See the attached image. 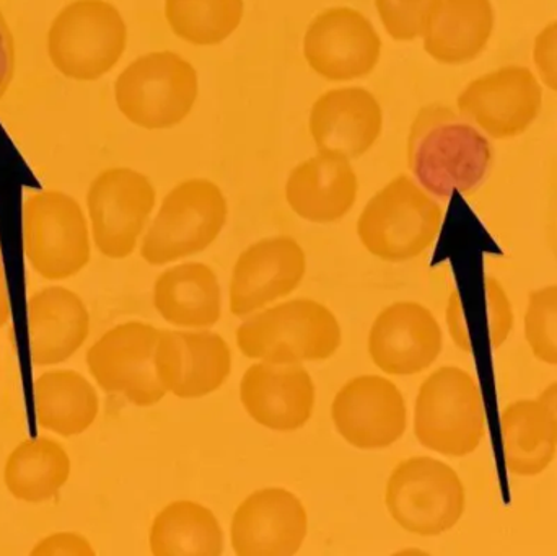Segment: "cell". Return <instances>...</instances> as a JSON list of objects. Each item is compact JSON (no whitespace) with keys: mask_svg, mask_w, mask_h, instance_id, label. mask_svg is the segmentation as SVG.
<instances>
[{"mask_svg":"<svg viewBox=\"0 0 557 556\" xmlns=\"http://www.w3.org/2000/svg\"><path fill=\"white\" fill-rule=\"evenodd\" d=\"M72 460L59 441L48 436L22 441L7 457L3 483L16 502L42 505L67 485Z\"/></svg>","mask_w":557,"mask_h":556,"instance_id":"cell-27","label":"cell"},{"mask_svg":"<svg viewBox=\"0 0 557 556\" xmlns=\"http://www.w3.org/2000/svg\"><path fill=\"white\" fill-rule=\"evenodd\" d=\"M10 302L7 293L5 271H3L2 251H0V329L9 323Z\"/></svg>","mask_w":557,"mask_h":556,"instance_id":"cell-37","label":"cell"},{"mask_svg":"<svg viewBox=\"0 0 557 556\" xmlns=\"http://www.w3.org/2000/svg\"><path fill=\"white\" fill-rule=\"evenodd\" d=\"M228 202L218 183L189 178L170 189L140 242V257L165 267L208 250L224 231Z\"/></svg>","mask_w":557,"mask_h":556,"instance_id":"cell-7","label":"cell"},{"mask_svg":"<svg viewBox=\"0 0 557 556\" xmlns=\"http://www.w3.org/2000/svg\"><path fill=\"white\" fill-rule=\"evenodd\" d=\"M199 97V75L175 51H152L126 65L114 82L120 113L146 131L172 129L191 114Z\"/></svg>","mask_w":557,"mask_h":556,"instance_id":"cell-6","label":"cell"},{"mask_svg":"<svg viewBox=\"0 0 557 556\" xmlns=\"http://www.w3.org/2000/svg\"><path fill=\"white\" fill-rule=\"evenodd\" d=\"M160 329L140 320L120 323L88 348V372L101 391L121 395L131 405L150 408L166 397L156 372Z\"/></svg>","mask_w":557,"mask_h":556,"instance_id":"cell-11","label":"cell"},{"mask_svg":"<svg viewBox=\"0 0 557 556\" xmlns=\"http://www.w3.org/2000/svg\"><path fill=\"white\" fill-rule=\"evenodd\" d=\"M15 67V38H13L12 29H10L2 9H0V100L9 94V88L12 87Z\"/></svg>","mask_w":557,"mask_h":556,"instance_id":"cell-35","label":"cell"},{"mask_svg":"<svg viewBox=\"0 0 557 556\" xmlns=\"http://www.w3.org/2000/svg\"><path fill=\"white\" fill-rule=\"evenodd\" d=\"M156 372L166 394L198 400L214 394L232 374V349L209 330H160Z\"/></svg>","mask_w":557,"mask_h":556,"instance_id":"cell-15","label":"cell"},{"mask_svg":"<svg viewBox=\"0 0 557 556\" xmlns=\"http://www.w3.org/2000/svg\"><path fill=\"white\" fill-rule=\"evenodd\" d=\"M465 120L494 139L522 136L539 120L543 88L523 65H504L471 81L457 98Z\"/></svg>","mask_w":557,"mask_h":556,"instance_id":"cell-13","label":"cell"},{"mask_svg":"<svg viewBox=\"0 0 557 556\" xmlns=\"http://www.w3.org/2000/svg\"><path fill=\"white\" fill-rule=\"evenodd\" d=\"M504 457L512 475L532 479L555 462L557 423L553 411L540 398H520L500 413Z\"/></svg>","mask_w":557,"mask_h":556,"instance_id":"cell-25","label":"cell"},{"mask_svg":"<svg viewBox=\"0 0 557 556\" xmlns=\"http://www.w3.org/2000/svg\"><path fill=\"white\" fill-rule=\"evenodd\" d=\"M373 365L388 375L408 378L428 371L444 349V333L431 309L412 300L385 307L367 339Z\"/></svg>","mask_w":557,"mask_h":556,"instance_id":"cell-17","label":"cell"},{"mask_svg":"<svg viewBox=\"0 0 557 556\" xmlns=\"http://www.w3.org/2000/svg\"><path fill=\"white\" fill-rule=\"evenodd\" d=\"M35 398L39 427L65 440L87 433L100 413L97 388L72 369L42 372L35 382Z\"/></svg>","mask_w":557,"mask_h":556,"instance_id":"cell-26","label":"cell"},{"mask_svg":"<svg viewBox=\"0 0 557 556\" xmlns=\"http://www.w3.org/2000/svg\"><path fill=\"white\" fill-rule=\"evenodd\" d=\"M308 534L304 503L285 489L257 490L235 509L231 544L238 556H292Z\"/></svg>","mask_w":557,"mask_h":556,"instance_id":"cell-18","label":"cell"},{"mask_svg":"<svg viewBox=\"0 0 557 556\" xmlns=\"http://www.w3.org/2000/svg\"><path fill=\"white\" fill-rule=\"evenodd\" d=\"M301 51L308 67L324 81L350 82L375 71L383 41L360 10L331 7L311 20Z\"/></svg>","mask_w":557,"mask_h":556,"instance_id":"cell-12","label":"cell"},{"mask_svg":"<svg viewBox=\"0 0 557 556\" xmlns=\"http://www.w3.org/2000/svg\"><path fill=\"white\" fill-rule=\"evenodd\" d=\"M32 556H95L94 545L78 532L61 531L36 542Z\"/></svg>","mask_w":557,"mask_h":556,"instance_id":"cell-34","label":"cell"},{"mask_svg":"<svg viewBox=\"0 0 557 556\" xmlns=\"http://www.w3.org/2000/svg\"><path fill=\"white\" fill-rule=\"evenodd\" d=\"M235 342L242 355L273 365L323 362L343 343L333 310L313 299H292L245 320Z\"/></svg>","mask_w":557,"mask_h":556,"instance_id":"cell-3","label":"cell"},{"mask_svg":"<svg viewBox=\"0 0 557 556\" xmlns=\"http://www.w3.org/2000/svg\"><path fill=\"white\" fill-rule=\"evenodd\" d=\"M163 13L173 35L183 41L218 46L240 28L245 0H165Z\"/></svg>","mask_w":557,"mask_h":556,"instance_id":"cell-29","label":"cell"},{"mask_svg":"<svg viewBox=\"0 0 557 556\" xmlns=\"http://www.w3.org/2000/svg\"><path fill=\"white\" fill-rule=\"evenodd\" d=\"M444 208L408 175H398L367 201L357 221V237L372 257L405 263L434 247Z\"/></svg>","mask_w":557,"mask_h":556,"instance_id":"cell-2","label":"cell"},{"mask_svg":"<svg viewBox=\"0 0 557 556\" xmlns=\"http://www.w3.org/2000/svg\"><path fill=\"white\" fill-rule=\"evenodd\" d=\"M308 131L318 152L359 159L382 136L383 108L367 88H331L311 104Z\"/></svg>","mask_w":557,"mask_h":556,"instance_id":"cell-20","label":"cell"},{"mask_svg":"<svg viewBox=\"0 0 557 556\" xmlns=\"http://www.w3.org/2000/svg\"><path fill=\"white\" fill-rule=\"evenodd\" d=\"M483 395L473 374L442 366L425 378L416 395L414 436L432 453L463 459L486 437Z\"/></svg>","mask_w":557,"mask_h":556,"instance_id":"cell-4","label":"cell"},{"mask_svg":"<svg viewBox=\"0 0 557 556\" xmlns=\"http://www.w3.org/2000/svg\"><path fill=\"white\" fill-rule=\"evenodd\" d=\"M149 545L156 556H221L224 529L201 503L180 499L153 518Z\"/></svg>","mask_w":557,"mask_h":556,"instance_id":"cell-28","label":"cell"},{"mask_svg":"<svg viewBox=\"0 0 557 556\" xmlns=\"http://www.w3.org/2000/svg\"><path fill=\"white\" fill-rule=\"evenodd\" d=\"M307 274V255L288 235L261 238L242 251L232 271L228 307L232 316L248 317L290 296Z\"/></svg>","mask_w":557,"mask_h":556,"instance_id":"cell-16","label":"cell"},{"mask_svg":"<svg viewBox=\"0 0 557 556\" xmlns=\"http://www.w3.org/2000/svg\"><path fill=\"white\" fill-rule=\"evenodd\" d=\"M533 62L540 78L549 90L557 91V20L548 23L533 42Z\"/></svg>","mask_w":557,"mask_h":556,"instance_id":"cell-33","label":"cell"},{"mask_svg":"<svg viewBox=\"0 0 557 556\" xmlns=\"http://www.w3.org/2000/svg\"><path fill=\"white\" fill-rule=\"evenodd\" d=\"M90 312L84 299L64 286L36 291L28 299L29 356L36 366L69 361L90 335Z\"/></svg>","mask_w":557,"mask_h":556,"instance_id":"cell-22","label":"cell"},{"mask_svg":"<svg viewBox=\"0 0 557 556\" xmlns=\"http://www.w3.org/2000/svg\"><path fill=\"white\" fill-rule=\"evenodd\" d=\"M490 139L445 104L421 108L408 136V166L419 185L435 198L470 193L493 163Z\"/></svg>","mask_w":557,"mask_h":556,"instance_id":"cell-1","label":"cell"},{"mask_svg":"<svg viewBox=\"0 0 557 556\" xmlns=\"http://www.w3.org/2000/svg\"><path fill=\"white\" fill-rule=\"evenodd\" d=\"M126 20L108 0H72L46 35L52 67L69 81L97 82L110 74L127 49Z\"/></svg>","mask_w":557,"mask_h":556,"instance_id":"cell-5","label":"cell"},{"mask_svg":"<svg viewBox=\"0 0 557 556\" xmlns=\"http://www.w3.org/2000/svg\"><path fill=\"white\" fill-rule=\"evenodd\" d=\"M385 506L403 531L438 538L457 528L463 518L467 489L448 464L434 457H409L388 477Z\"/></svg>","mask_w":557,"mask_h":556,"instance_id":"cell-8","label":"cell"},{"mask_svg":"<svg viewBox=\"0 0 557 556\" xmlns=\"http://www.w3.org/2000/svg\"><path fill=\"white\" fill-rule=\"evenodd\" d=\"M88 218L74 196L59 189L32 193L23 205V248L42 280L77 276L91 260Z\"/></svg>","mask_w":557,"mask_h":556,"instance_id":"cell-9","label":"cell"},{"mask_svg":"<svg viewBox=\"0 0 557 556\" xmlns=\"http://www.w3.org/2000/svg\"><path fill=\"white\" fill-rule=\"evenodd\" d=\"M91 240L103 257L126 260L136 251L157 205L149 176L129 166L101 170L87 189Z\"/></svg>","mask_w":557,"mask_h":556,"instance_id":"cell-10","label":"cell"},{"mask_svg":"<svg viewBox=\"0 0 557 556\" xmlns=\"http://www.w3.org/2000/svg\"><path fill=\"white\" fill-rule=\"evenodd\" d=\"M359 195V176L352 163L337 153L318 152L288 173V208L313 224H334L352 211Z\"/></svg>","mask_w":557,"mask_h":556,"instance_id":"cell-21","label":"cell"},{"mask_svg":"<svg viewBox=\"0 0 557 556\" xmlns=\"http://www.w3.org/2000/svg\"><path fill=\"white\" fill-rule=\"evenodd\" d=\"M240 401L248 417L276 433H294L313 417L317 387L300 365L258 362L245 371Z\"/></svg>","mask_w":557,"mask_h":556,"instance_id":"cell-19","label":"cell"},{"mask_svg":"<svg viewBox=\"0 0 557 556\" xmlns=\"http://www.w3.org/2000/svg\"><path fill=\"white\" fill-rule=\"evenodd\" d=\"M337 434L359 450L395 446L408 428V407L398 385L382 375H359L337 391L331 405Z\"/></svg>","mask_w":557,"mask_h":556,"instance_id":"cell-14","label":"cell"},{"mask_svg":"<svg viewBox=\"0 0 557 556\" xmlns=\"http://www.w3.org/2000/svg\"><path fill=\"white\" fill-rule=\"evenodd\" d=\"M445 319H447L451 342L458 346V349L467 353V355H471L473 349H471L470 332H468L467 322H465L463 304H461V297L458 291H454L450 297H448Z\"/></svg>","mask_w":557,"mask_h":556,"instance_id":"cell-36","label":"cell"},{"mask_svg":"<svg viewBox=\"0 0 557 556\" xmlns=\"http://www.w3.org/2000/svg\"><path fill=\"white\" fill-rule=\"evenodd\" d=\"M153 307L170 325L205 330L222 319V287L214 268L198 261L175 264L157 276Z\"/></svg>","mask_w":557,"mask_h":556,"instance_id":"cell-24","label":"cell"},{"mask_svg":"<svg viewBox=\"0 0 557 556\" xmlns=\"http://www.w3.org/2000/svg\"><path fill=\"white\" fill-rule=\"evenodd\" d=\"M523 333L536 361L557 368V284L529 294Z\"/></svg>","mask_w":557,"mask_h":556,"instance_id":"cell-30","label":"cell"},{"mask_svg":"<svg viewBox=\"0 0 557 556\" xmlns=\"http://www.w3.org/2000/svg\"><path fill=\"white\" fill-rule=\"evenodd\" d=\"M494 28L491 0H434L422 28V45L441 64H468L486 51Z\"/></svg>","mask_w":557,"mask_h":556,"instance_id":"cell-23","label":"cell"},{"mask_svg":"<svg viewBox=\"0 0 557 556\" xmlns=\"http://www.w3.org/2000/svg\"><path fill=\"white\" fill-rule=\"evenodd\" d=\"M385 32L395 41L411 42L421 38L425 16L434 0H373Z\"/></svg>","mask_w":557,"mask_h":556,"instance_id":"cell-31","label":"cell"},{"mask_svg":"<svg viewBox=\"0 0 557 556\" xmlns=\"http://www.w3.org/2000/svg\"><path fill=\"white\" fill-rule=\"evenodd\" d=\"M539 398L553 411L557 423V381L549 384L548 387L540 394Z\"/></svg>","mask_w":557,"mask_h":556,"instance_id":"cell-38","label":"cell"},{"mask_svg":"<svg viewBox=\"0 0 557 556\" xmlns=\"http://www.w3.org/2000/svg\"><path fill=\"white\" fill-rule=\"evenodd\" d=\"M487 316H490L491 345L499 349L512 335L516 326L512 300L496 277H486Z\"/></svg>","mask_w":557,"mask_h":556,"instance_id":"cell-32","label":"cell"}]
</instances>
